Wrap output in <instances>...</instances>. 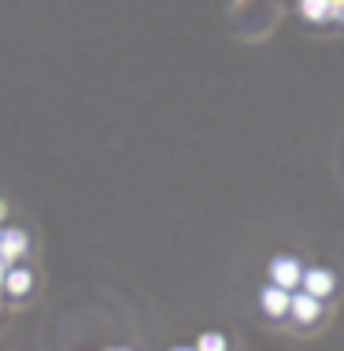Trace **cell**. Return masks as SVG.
Returning <instances> with one entry per match:
<instances>
[{
  "mask_svg": "<svg viewBox=\"0 0 344 351\" xmlns=\"http://www.w3.org/2000/svg\"><path fill=\"white\" fill-rule=\"evenodd\" d=\"M274 278L278 281H296V263H289V259L274 263Z\"/></svg>",
  "mask_w": 344,
  "mask_h": 351,
  "instance_id": "cell-1",
  "label": "cell"
},
{
  "mask_svg": "<svg viewBox=\"0 0 344 351\" xmlns=\"http://www.w3.org/2000/svg\"><path fill=\"white\" fill-rule=\"evenodd\" d=\"M303 12L314 15V19H319V15H326V0H303Z\"/></svg>",
  "mask_w": 344,
  "mask_h": 351,
  "instance_id": "cell-2",
  "label": "cell"
},
{
  "mask_svg": "<svg viewBox=\"0 0 344 351\" xmlns=\"http://www.w3.org/2000/svg\"><path fill=\"white\" fill-rule=\"evenodd\" d=\"M282 307H285L282 292H266V311H282Z\"/></svg>",
  "mask_w": 344,
  "mask_h": 351,
  "instance_id": "cell-3",
  "label": "cell"
},
{
  "mask_svg": "<svg viewBox=\"0 0 344 351\" xmlns=\"http://www.w3.org/2000/svg\"><path fill=\"white\" fill-rule=\"evenodd\" d=\"M204 351H222V340H215V337H207V340H204Z\"/></svg>",
  "mask_w": 344,
  "mask_h": 351,
  "instance_id": "cell-4",
  "label": "cell"
}]
</instances>
